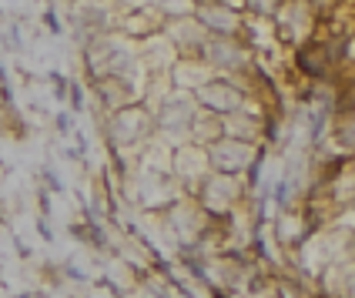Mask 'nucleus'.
I'll use <instances>...</instances> for the list:
<instances>
[{
  "instance_id": "1",
  "label": "nucleus",
  "mask_w": 355,
  "mask_h": 298,
  "mask_svg": "<svg viewBox=\"0 0 355 298\" xmlns=\"http://www.w3.org/2000/svg\"><path fill=\"white\" fill-rule=\"evenodd\" d=\"M252 158H255V144L241 138H221L208 151V164L215 168L218 175H238V171H245L252 164Z\"/></svg>"
},
{
  "instance_id": "2",
  "label": "nucleus",
  "mask_w": 355,
  "mask_h": 298,
  "mask_svg": "<svg viewBox=\"0 0 355 298\" xmlns=\"http://www.w3.org/2000/svg\"><path fill=\"white\" fill-rule=\"evenodd\" d=\"M198 100L205 104V111L211 114H232V111H241L245 104V91H238L232 80H201L198 87Z\"/></svg>"
},
{
  "instance_id": "3",
  "label": "nucleus",
  "mask_w": 355,
  "mask_h": 298,
  "mask_svg": "<svg viewBox=\"0 0 355 298\" xmlns=\"http://www.w3.org/2000/svg\"><path fill=\"white\" fill-rule=\"evenodd\" d=\"M195 20L208 30V37H238V30H241V20H238V14L232 10V3H225V0L198 7Z\"/></svg>"
},
{
  "instance_id": "4",
  "label": "nucleus",
  "mask_w": 355,
  "mask_h": 298,
  "mask_svg": "<svg viewBox=\"0 0 355 298\" xmlns=\"http://www.w3.org/2000/svg\"><path fill=\"white\" fill-rule=\"evenodd\" d=\"M302 67H305L309 74H322V71H325L322 47H305V51H302Z\"/></svg>"
},
{
  "instance_id": "5",
  "label": "nucleus",
  "mask_w": 355,
  "mask_h": 298,
  "mask_svg": "<svg viewBox=\"0 0 355 298\" xmlns=\"http://www.w3.org/2000/svg\"><path fill=\"white\" fill-rule=\"evenodd\" d=\"M252 14H275V0H245Z\"/></svg>"
},
{
  "instance_id": "6",
  "label": "nucleus",
  "mask_w": 355,
  "mask_h": 298,
  "mask_svg": "<svg viewBox=\"0 0 355 298\" xmlns=\"http://www.w3.org/2000/svg\"><path fill=\"white\" fill-rule=\"evenodd\" d=\"M205 3H218V0H195V7H205Z\"/></svg>"
}]
</instances>
